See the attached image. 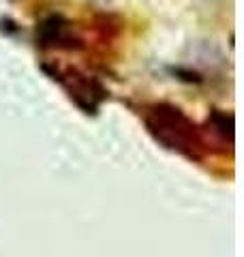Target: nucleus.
Wrapping results in <instances>:
<instances>
[{
	"instance_id": "nucleus-1",
	"label": "nucleus",
	"mask_w": 244,
	"mask_h": 257,
	"mask_svg": "<svg viewBox=\"0 0 244 257\" xmlns=\"http://www.w3.org/2000/svg\"><path fill=\"white\" fill-rule=\"evenodd\" d=\"M148 126L154 133V138L165 144L167 148H184L189 146L193 138V126L186 122L180 109L172 105L154 107L152 116L148 118Z\"/></svg>"
}]
</instances>
